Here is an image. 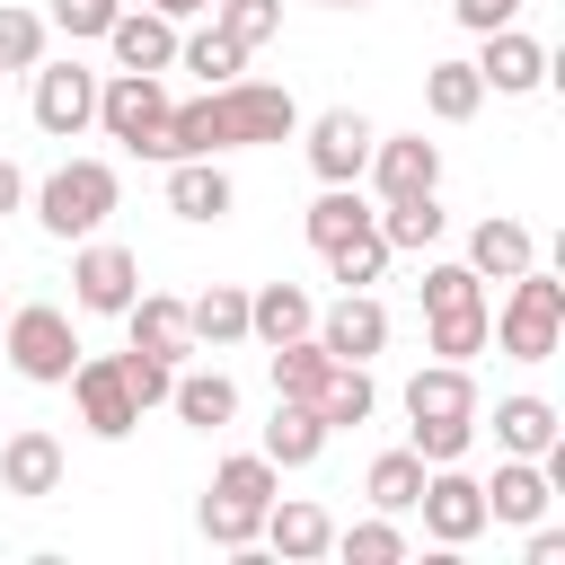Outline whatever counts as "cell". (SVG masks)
Wrapping results in <instances>:
<instances>
[{"label":"cell","mask_w":565,"mask_h":565,"mask_svg":"<svg viewBox=\"0 0 565 565\" xmlns=\"http://www.w3.org/2000/svg\"><path fill=\"white\" fill-rule=\"evenodd\" d=\"M203 106H212V150H265V141L300 132V106L274 79H221V88H203Z\"/></svg>","instance_id":"2"},{"label":"cell","mask_w":565,"mask_h":565,"mask_svg":"<svg viewBox=\"0 0 565 565\" xmlns=\"http://www.w3.org/2000/svg\"><path fill=\"white\" fill-rule=\"evenodd\" d=\"M406 424H477V380L468 362H424L406 380Z\"/></svg>","instance_id":"13"},{"label":"cell","mask_w":565,"mask_h":565,"mask_svg":"<svg viewBox=\"0 0 565 565\" xmlns=\"http://www.w3.org/2000/svg\"><path fill=\"white\" fill-rule=\"evenodd\" d=\"M0 327H9V309H0Z\"/></svg>","instance_id":"46"},{"label":"cell","mask_w":565,"mask_h":565,"mask_svg":"<svg viewBox=\"0 0 565 565\" xmlns=\"http://www.w3.org/2000/svg\"><path fill=\"white\" fill-rule=\"evenodd\" d=\"M300 230H309V247L327 256L335 238H353V230H371V203H362L353 185H327V194H318V203L300 212Z\"/></svg>","instance_id":"30"},{"label":"cell","mask_w":565,"mask_h":565,"mask_svg":"<svg viewBox=\"0 0 565 565\" xmlns=\"http://www.w3.org/2000/svg\"><path fill=\"white\" fill-rule=\"evenodd\" d=\"M115 362H124V380H132L141 415H150V406H168V380H177V362H159V353H115Z\"/></svg>","instance_id":"39"},{"label":"cell","mask_w":565,"mask_h":565,"mask_svg":"<svg viewBox=\"0 0 565 565\" xmlns=\"http://www.w3.org/2000/svg\"><path fill=\"white\" fill-rule=\"evenodd\" d=\"M35 124H44L53 141L88 132V124H97V71H79V62H35Z\"/></svg>","instance_id":"10"},{"label":"cell","mask_w":565,"mask_h":565,"mask_svg":"<svg viewBox=\"0 0 565 565\" xmlns=\"http://www.w3.org/2000/svg\"><path fill=\"white\" fill-rule=\"evenodd\" d=\"M212 26H221L230 44H247V53H256V44H274V35H282V0H212Z\"/></svg>","instance_id":"33"},{"label":"cell","mask_w":565,"mask_h":565,"mask_svg":"<svg viewBox=\"0 0 565 565\" xmlns=\"http://www.w3.org/2000/svg\"><path fill=\"white\" fill-rule=\"evenodd\" d=\"M486 335H494L512 362H547V353L565 344V282L539 274V265H521L512 291H503V309H486Z\"/></svg>","instance_id":"1"},{"label":"cell","mask_w":565,"mask_h":565,"mask_svg":"<svg viewBox=\"0 0 565 565\" xmlns=\"http://www.w3.org/2000/svg\"><path fill=\"white\" fill-rule=\"evenodd\" d=\"M0 362H9L18 380H35V388H62L71 362H79V327H71V309H53V300L9 309V327H0Z\"/></svg>","instance_id":"4"},{"label":"cell","mask_w":565,"mask_h":565,"mask_svg":"<svg viewBox=\"0 0 565 565\" xmlns=\"http://www.w3.org/2000/svg\"><path fill=\"white\" fill-rule=\"evenodd\" d=\"M309 335H318V344H327L335 362H371V353L388 344V309H380L371 291H344V300H335V309H327V318H318Z\"/></svg>","instance_id":"14"},{"label":"cell","mask_w":565,"mask_h":565,"mask_svg":"<svg viewBox=\"0 0 565 565\" xmlns=\"http://www.w3.org/2000/svg\"><path fill=\"white\" fill-rule=\"evenodd\" d=\"M0 494H26V503H44V494H62V441L53 433H9L0 441Z\"/></svg>","instance_id":"15"},{"label":"cell","mask_w":565,"mask_h":565,"mask_svg":"<svg viewBox=\"0 0 565 565\" xmlns=\"http://www.w3.org/2000/svg\"><path fill=\"white\" fill-rule=\"evenodd\" d=\"M124 327H132V353H159V362H185V353H194V327H185V300H168V291H132V309H124Z\"/></svg>","instance_id":"17"},{"label":"cell","mask_w":565,"mask_h":565,"mask_svg":"<svg viewBox=\"0 0 565 565\" xmlns=\"http://www.w3.org/2000/svg\"><path fill=\"white\" fill-rule=\"evenodd\" d=\"M530 565H565V530H539L530 521Z\"/></svg>","instance_id":"42"},{"label":"cell","mask_w":565,"mask_h":565,"mask_svg":"<svg viewBox=\"0 0 565 565\" xmlns=\"http://www.w3.org/2000/svg\"><path fill=\"white\" fill-rule=\"evenodd\" d=\"M362 177L380 185V203L441 194V141H424V132H380V141H371V159H362Z\"/></svg>","instance_id":"9"},{"label":"cell","mask_w":565,"mask_h":565,"mask_svg":"<svg viewBox=\"0 0 565 565\" xmlns=\"http://www.w3.org/2000/svg\"><path fill=\"white\" fill-rule=\"evenodd\" d=\"M150 9H159V18H203L212 0H150Z\"/></svg>","instance_id":"44"},{"label":"cell","mask_w":565,"mask_h":565,"mask_svg":"<svg viewBox=\"0 0 565 565\" xmlns=\"http://www.w3.org/2000/svg\"><path fill=\"white\" fill-rule=\"evenodd\" d=\"M424 344H433L441 362H477V353H486V309H441V318H424Z\"/></svg>","instance_id":"35"},{"label":"cell","mask_w":565,"mask_h":565,"mask_svg":"<svg viewBox=\"0 0 565 565\" xmlns=\"http://www.w3.org/2000/svg\"><path fill=\"white\" fill-rule=\"evenodd\" d=\"M521 265H539V238H530L521 221H503V212H486V221L468 230V274H494V282H512Z\"/></svg>","instance_id":"22"},{"label":"cell","mask_w":565,"mask_h":565,"mask_svg":"<svg viewBox=\"0 0 565 565\" xmlns=\"http://www.w3.org/2000/svg\"><path fill=\"white\" fill-rule=\"evenodd\" d=\"M185 327H194V344H247V291L238 282H212L203 300H185Z\"/></svg>","instance_id":"27"},{"label":"cell","mask_w":565,"mask_h":565,"mask_svg":"<svg viewBox=\"0 0 565 565\" xmlns=\"http://www.w3.org/2000/svg\"><path fill=\"white\" fill-rule=\"evenodd\" d=\"M521 9H530V0H450V18H459L468 35H486V26H512Z\"/></svg>","instance_id":"41"},{"label":"cell","mask_w":565,"mask_h":565,"mask_svg":"<svg viewBox=\"0 0 565 565\" xmlns=\"http://www.w3.org/2000/svg\"><path fill=\"white\" fill-rule=\"evenodd\" d=\"M547 503H556L547 468H539V459H512V450H503V468H494V486H486V521H512V530H530V521H539Z\"/></svg>","instance_id":"18"},{"label":"cell","mask_w":565,"mask_h":565,"mask_svg":"<svg viewBox=\"0 0 565 565\" xmlns=\"http://www.w3.org/2000/svg\"><path fill=\"white\" fill-rule=\"evenodd\" d=\"M238 203V185L221 177V159H168V212L177 221H221Z\"/></svg>","instance_id":"19"},{"label":"cell","mask_w":565,"mask_h":565,"mask_svg":"<svg viewBox=\"0 0 565 565\" xmlns=\"http://www.w3.org/2000/svg\"><path fill=\"white\" fill-rule=\"evenodd\" d=\"M115 203H124V177H115L106 159H62V168L35 185V221H44L53 238H97Z\"/></svg>","instance_id":"3"},{"label":"cell","mask_w":565,"mask_h":565,"mask_svg":"<svg viewBox=\"0 0 565 565\" xmlns=\"http://www.w3.org/2000/svg\"><path fill=\"white\" fill-rule=\"evenodd\" d=\"M168 406H177L194 433H221V424L238 415V380H230V371H177V380H168Z\"/></svg>","instance_id":"24"},{"label":"cell","mask_w":565,"mask_h":565,"mask_svg":"<svg viewBox=\"0 0 565 565\" xmlns=\"http://www.w3.org/2000/svg\"><path fill=\"white\" fill-rule=\"evenodd\" d=\"M335 547H344L353 565H397V556H406V530L380 512V521H353V530H335Z\"/></svg>","instance_id":"37"},{"label":"cell","mask_w":565,"mask_h":565,"mask_svg":"<svg viewBox=\"0 0 565 565\" xmlns=\"http://www.w3.org/2000/svg\"><path fill=\"white\" fill-rule=\"evenodd\" d=\"M477 44H486V53H477V79H486L494 97H530V88L547 79V44H539V35H521V26H486Z\"/></svg>","instance_id":"12"},{"label":"cell","mask_w":565,"mask_h":565,"mask_svg":"<svg viewBox=\"0 0 565 565\" xmlns=\"http://www.w3.org/2000/svg\"><path fill=\"white\" fill-rule=\"evenodd\" d=\"M26 203V177H18V159H0V212H18Z\"/></svg>","instance_id":"43"},{"label":"cell","mask_w":565,"mask_h":565,"mask_svg":"<svg viewBox=\"0 0 565 565\" xmlns=\"http://www.w3.org/2000/svg\"><path fill=\"white\" fill-rule=\"evenodd\" d=\"M177 62H185V71H203V88H221V79H238L247 44H230L221 26H203V35H177Z\"/></svg>","instance_id":"34"},{"label":"cell","mask_w":565,"mask_h":565,"mask_svg":"<svg viewBox=\"0 0 565 565\" xmlns=\"http://www.w3.org/2000/svg\"><path fill=\"white\" fill-rule=\"evenodd\" d=\"M327 9H362V0H327Z\"/></svg>","instance_id":"45"},{"label":"cell","mask_w":565,"mask_h":565,"mask_svg":"<svg viewBox=\"0 0 565 565\" xmlns=\"http://www.w3.org/2000/svg\"><path fill=\"white\" fill-rule=\"evenodd\" d=\"M44 62V18L0 0V71H35Z\"/></svg>","instance_id":"38"},{"label":"cell","mask_w":565,"mask_h":565,"mask_svg":"<svg viewBox=\"0 0 565 565\" xmlns=\"http://www.w3.org/2000/svg\"><path fill=\"white\" fill-rule=\"evenodd\" d=\"M424 106H433V124H468V115L486 106L477 62H433V71H424Z\"/></svg>","instance_id":"28"},{"label":"cell","mask_w":565,"mask_h":565,"mask_svg":"<svg viewBox=\"0 0 565 565\" xmlns=\"http://www.w3.org/2000/svg\"><path fill=\"white\" fill-rule=\"evenodd\" d=\"M494 441H503L512 459H539V450L556 441V406L530 397V388H521V397H494Z\"/></svg>","instance_id":"26"},{"label":"cell","mask_w":565,"mask_h":565,"mask_svg":"<svg viewBox=\"0 0 565 565\" xmlns=\"http://www.w3.org/2000/svg\"><path fill=\"white\" fill-rule=\"evenodd\" d=\"M362 494H371V512H415V494H424V459H415V450H380V459L362 468Z\"/></svg>","instance_id":"29"},{"label":"cell","mask_w":565,"mask_h":565,"mask_svg":"<svg viewBox=\"0 0 565 565\" xmlns=\"http://www.w3.org/2000/svg\"><path fill=\"white\" fill-rule=\"evenodd\" d=\"M132 291H141V256L115 247V238H79V256H71V300H79L88 318H124Z\"/></svg>","instance_id":"7"},{"label":"cell","mask_w":565,"mask_h":565,"mask_svg":"<svg viewBox=\"0 0 565 565\" xmlns=\"http://www.w3.org/2000/svg\"><path fill=\"white\" fill-rule=\"evenodd\" d=\"M309 327H318V300H309L300 282H265V291H247V335L291 344V335H309Z\"/></svg>","instance_id":"23"},{"label":"cell","mask_w":565,"mask_h":565,"mask_svg":"<svg viewBox=\"0 0 565 565\" xmlns=\"http://www.w3.org/2000/svg\"><path fill=\"white\" fill-rule=\"evenodd\" d=\"M371 406H380V388H371V362H327V380H318L309 415H318L327 433H353V424H371Z\"/></svg>","instance_id":"20"},{"label":"cell","mask_w":565,"mask_h":565,"mask_svg":"<svg viewBox=\"0 0 565 565\" xmlns=\"http://www.w3.org/2000/svg\"><path fill=\"white\" fill-rule=\"evenodd\" d=\"M115 9H124V0H53V26L79 44V35H106V26H115Z\"/></svg>","instance_id":"40"},{"label":"cell","mask_w":565,"mask_h":565,"mask_svg":"<svg viewBox=\"0 0 565 565\" xmlns=\"http://www.w3.org/2000/svg\"><path fill=\"white\" fill-rule=\"evenodd\" d=\"M159 115H168V88H159V71H115V79H97V132H106V141H124L132 159H150V132H159Z\"/></svg>","instance_id":"5"},{"label":"cell","mask_w":565,"mask_h":565,"mask_svg":"<svg viewBox=\"0 0 565 565\" xmlns=\"http://www.w3.org/2000/svg\"><path fill=\"white\" fill-rule=\"evenodd\" d=\"M62 388L79 397V424H88L97 441H124V433L141 424V397H132V380H124V362H115V353H79Z\"/></svg>","instance_id":"6"},{"label":"cell","mask_w":565,"mask_h":565,"mask_svg":"<svg viewBox=\"0 0 565 565\" xmlns=\"http://www.w3.org/2000/svg\"><path fill=\"white\" fill-rule=\"evenodd\" d=\"M441 309H486V274H468V265H424V318H441Z\"/></svg>","instance_id":"36"},{"label":"cell","mask_w":565,"mask_h":565,"mask_svg":"<svg viewBox=\"0 0 565 565\" xmlns=\"http://www.w3.org/2000/svg\"><path fill=\"white\" fill-rule=\"evenodd\" d=\"M106 53H115V71H168V62H177V18H159V9H115Z\"/></svg>","instance_id":"16"},{"label":"cell","mask_w":565,"mask_h":565,"mask_svg":"<svg viewBox=\"0 0 565 565\" xmlns=\"http://www.w3.org/2000/svg\"><path fill=\"white\" fill-rule=\"evenodd\" d=\"M388 256H397V247H388L380 230H353V238H335V247H327V274H335L344 291H371V282L388 274Z\"/></svg>","instance_id":"32"},{"label":"cell","mask_w":565,"mask_h":565,"mask_svg":"<svg viewBox=\"0 0 565 565\" xmlns=\"http://www.w3.org/2000/svg\"><path fill=\"white\" fill-rule=\"evenodd\" d=\"M256 539H265L274 556L309 565V556H327V547H335V521H327L318 503H282V494H274V503H265V530H256Z\"/></svg>","instance_id":"21"},{"label":"cell","mask_w":565,"mask_h":565,"mask_svg":"<svg viewBox=\"0 0 565 565\" xmlns=\"http://www.w3.org/2000/svg\"><path fill=\"white\" fill-rule=\"evenodd\" d=\"M371 230H380L388 247H433V238L450 230V212H441L433 194H406V203H380V212H371Z\"/></svg>","instance_id":"31"},{"label":"cell","mask_w":565,"mask_h":565,"mask_svg":"<svg viewBox=\"0 0 565 565\" xmlns=\"http://www.w3.org/2000/svg\"><path fill=\"white\" fill-rule=\"evenodd\" d=\"M274 468H309L318 450H327V424L300 406V397H274V424H265V441H256Z\"/></svg>","instance_id":"25"},{"label":"cell","mask_w":565,"mask_h":565,"mask_svg":"<svg viewBox=\"0 0 565 565\" xmlns=\"http://www.w3.org/2000/svg\"><path fill=\"white\" fill-rule=\"evenodd\" d=\"M415 512H424L433 547H468V539L486 530V486H477L459 459H441V468H424V494H415Z\"/></svg>","instance_id":"8"},{"label":"cell","mask_w":565,"mask_h":565,"mask_svg":"<svg viewBox=\"0 0 565 565\" xmlns=\"http://www.w3.org/2000/svg\"><path fill=\"white\" fill-rule=\"evenodd\" d=\"M371 115H353V106H327L318 124H309V168H318V185H353L362 177V159H371Z\"/></svg>","instance_id":"11"}]
</instances>
